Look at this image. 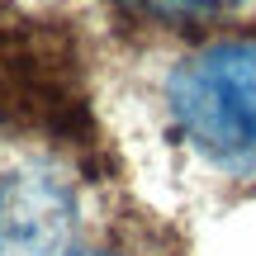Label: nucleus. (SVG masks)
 I'll list each match as a JSON object with an SVG mask.
<instances>
[{
	"mask_svg": "<svg viewBox=\"0 0 256 256\" xmlns=\"http://www.w3.org/2000/svg\"><path fill=\"white\" fill-rule=\"evenodd\" d=\"M171 119L209 166L256 176V34L223 38L176 66Z\"/></svg>",
	"mask_w": 256,
	"mask_h": 256,
	"instance_id": "obj_1",
	"label": "nucleus"
},
{
	"mask_svg": "<svg viewBox=\"0 0 256 256\" xmlns=\"http://www.w3.org/2000/svg\"><path fill=\"white\" fill-rule=\"evenodd\" d=\"M0 114L52 138L86 128L72 57L52 34L34 24H0Z\"/></svg>",
	"mask_w": 256,
	"mask_h": 256,
	"instance_id": "obj_2",
	"label": "nucleus"
},
{
	"mask_svg": "<svg viewBox=\"0 0 256 256\" xmlns=\"http://www.w3.org/2000/svg\"><path fill=\"white\" fill-rule=\"evenodd\" d=\"M128 14L152 19V24H194V19H218L238 0H119Z\"/></svg>",
	"mask_w": 256,
	"mask_h": 256,
	"instance_id": "obj_4",
	"label": "nucleus"
},
{
	"mask_svg": "<svg viewBox=\"0 0 256 256\" xmlns=\"http://www.w3.org/2000/svg\"><path fill=\"white\" fill-rule=\"evenodd\" d=\"M0 256H86L76 200L52 171L0 176Z\"/></svg>",
	"mask_w": 256,
	"mask_h": 256,
	"instance_id": "obj_3",
	"label": "nucleus"
},
{
	"mask_svg": "<svg viewBox=\"0 0 256 256\" xmlns=\"http://www.w3.org/2000/svg\"><path fill=\"white\" fill-rule=\"evenodd\" d=\"M86 256H124V252H86Z\"/></svg>",
	"mask_w": 256,
	"mask_h": 256,
	"instance_id": "obj_5",
	"label": "nucleus"
}]
</instances>
